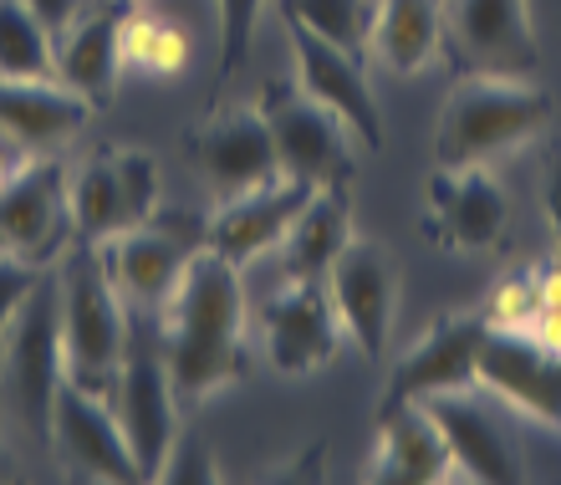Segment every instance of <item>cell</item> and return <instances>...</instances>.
Masks as SVG:
<instances>
[{
	"label": "cell",
	"instance_id": "1",
	"mask_svg": "<svg viewBox=\"0 0 561 485\" xmlns=\"http://www.w3.org/2000/svg\"><path fill=\"white\" fill-rule=\"evenodd\" d=\"M163 358L174 379L179 404H205L209 394L245 379V292L240 266L215 256L209 246L194 250L190 271L159 312Z\"/></svg>",
	"mask_w": 561,
	"mask_h": 485
},
{
	"label": "cell",
	"instance_id": "2",
	"mask_svg": "<svg viewBox=\"0 0 561 485\" xmlns=\"http://www.w3.org/2000/svg\"><path fill=\"white\" fill-rule=\"evenodd\" d=\"M551 123V98L531 77L465 72L434 123V169H470L511 154Z\"/></svg>",
	"mask_w": 561,
	"mask_h": 485
},
{
	"label": "cell",
	"instance_id": "3",
	"mask_svg": "<svg viewBox=\"0 0 561 485\" xmlns=\"http://www.w3.org/2000/svg\"><path fill=\"white\" fill-rule=\"evenodd\" d=\"M61 353H67V383L103 394L118 379V363L128 353V317H123V296L113 292L98 246L72 240L61 250Z\"/></svg>",
	"mask_w": 561,
	"mask_h": 485
},
{
	"label": "cell",
	"instance_id": "4",
	"mask_svg": "<svg viewBox=\"0 0 561 485\" xmlns=\"http://www.w3.org/2000/svg\"><path fill=\"white\" fill-rule=\"evenodd\" d=\"M0 368H5V398H11L15 425L36 440H51V409L67 383L57 277H42L26 292L21 312L5 327V342H0Z\"/></svg>",
	"mask_w": 561,
	"mask_h": 485
},
{
	"label": "cell",
	"instance_id": "5",
	"mask_svg": "<svg viewBox=\"0 0 561 485\" xmlns=\"http://www.w3.org/2000/svg\"><path fill=\"white\" fill-rule=\"evenodd\" d=\"M199 246H205V225L194 230V221H184V215H159L153 210V221L98 240V261H103L113 292L144 317H153V312L169 307V296L179 292V281H184Z\"/></svg>",
	"mask_w": 561,
	"mask_h": 485
},
{
	"label": "cell",
	"instance_id": "6",
	"mask_svg": "<svg viewBox=\"0 0 561 485\" xmlns=\"http://www.w3.org/2000/svg\"><path fill=\"white\" fill-rule=\"evenodd\" d=\"M72 240V169L51 154H36L21 174L0 184V256L51 266Z\"/></svg>",
	"mask_w": 561,
	"mask_h": 485
},
{
	"label": "cell",
	"instance_id": "7",
	"mask_svg": "<svg viewBox=\"0 0 561 485\" xmlns=\"http://www.w3.org/2000/svg\"><path fill=\"white\" fill-rule=\"evenodd\" d=\"M107 404H113L123 435H128L138 475L159 481L179 440V394L174 379H169V358L148 338H134V327H128V353H123L118 379L107 388Z\"/></svg>",
	"mask_w": 561,
	"mask_h": 485
},
{
	"label": "cell",
	"instance_id": "8",
	"mask_svg": "<svg viewBox=\"0 0 561 485\" xmlns=\"http://www.w3.org/2000/svg\"><path fill=\"white\" fill-rule=\"evenodd\" d=\"M261 113H266L271 138H276L280 174L301 179L311 190H347L357 159L353 133L337 113H327L317 98H307L301 88H280V82H266Z\"/></svg>",
	"mask_w": 561,
	"mask_h": 485
},
{
	"label": "cell",
	"instance_id": "9",
	"mask_svg": "<svg viewBox=\"0 0 561 485\" xmlns=\"http://www.w3.org/2000/svg\"><path fill=\"white\" fill-rule=\"evenodd\" d=\"M444 52L459 77H536L541 46L526 0H444Z\"/></svg>",
	"mask_w": 561,
	"mask_h": 485
},
{
	"label": "cell",
	"instance_id": "10",
	"mask_svg": "<svg viewBox=\"0 0 561 485\" xmlns=\"http://www.w3.org/2000/svg\"><path fill=\"white\" fill-rule=\"evenodd\" d=\"M261 348H266V363L276 368L280 379H311L317 368H327L337 358L342 323H337L327 281L280 277V286L261 307Z\"/></svg>",
	"mask_w": 561,
	"mask_h": 485
},
{
	"label": "cell",
	"instance_id": "11",
	"mask_svg": "<svg viewBox=\"0 0 561 485\" xmlns=\"http://www.w3.org/2000/svg\"><path fill=\"white\" fill-rule=\"evenodd\" d=\"M184 154H190V163H199V174L209 179V190L220 200L245 194L280 174L276 138H271V123L261 108H220V113H209L205 123H194L184 133Z\"/></svg>",
	"mask_w": 561,
	"mask_h": 485
},
{
	"label": "cell",
	"instance_id": "12",
	"mask_svg": "<svg viewBox=\"0 0 561 485\" xmlns=\"http://www.w3.org/2000/svg\"><path fill=\"white\" fill-rule=\"evenodd\" d=\"M428 240L459 256H480L495 250L511 225V200L505 184L490 174V163L470 169H434L428 174Z\"/></svg>",
	"mask_w": 561,
	"mask_h": 485
},
{
	"label": "cell",
	"instance_id": "13",
	"mask_svg": "<svg viewBox=\"0 0 561 485\" xmlns=\"http://www.w3.org/2000/svg\"><path fill=\"white\" fill-rule=\"evenodd\" d=\"M286 36H291V57H296V88L317 98L327 113H337L363 148H383V108L373 98V82L363 77L353 52H342L337 42L317 36L301 21H286Z\"/></svg>",
	"mask_w": 561,
	"mask_h": 485
},
{
	"label": "cell",
	"instance_id": "14",
	"mask_svg": "<svg viewBox=\"0 0 561 485\" xmlns=\"http://www.w3.org/2000/svg\"><path fill=\"white\" fill-rule=\"evenodd\" d=\"M327 292L337 307L342 338H353L363 358H383L393 332V302H399V277L388 250L378 240H347L337 261L327 266Z\"/></svg>",
	"mask_w": 561,
	"mask_h": 485
},
{
	"label": "cell",
	"instance_id": "15",
	"mask_svg": "<svg viewBox=\"0 0 561 485\" xmlns=\"http://www.w3.org/2000/svg\"><path fill=\"white\" fill-rule=\"evenodd\" d=\"M480 338H485V317H480V312H449V317H439V323L428 327L424 338L393 363L378 409L424 404V398H434V394L474 388V353H480Z\"/></svg>",
	"mask_w": 561,
	"mask_h": 485
},
{
	"label": "cell",
	"instance_id": "16",
	"mask_svg": "<svg viewBox=\"0 0 561 485\" xmlns=\"http://www.w3.org/2000/svg\"><path fill=\"white\" fill-rule=\"evenodd\" d=\"M51 444L67 460V471L82 475V481H103V485L144 481L113 404L103 394L77 388V383H61L57 409H51Z\"/></svg>",
	"mask_w": 561,
	"mask_h": 485
},
{
	"label": "cell",
	"instance_id": "17",
	"mask_svg": "<svg viewBox=\"0 0 561 485\" xmlns=\"http://www.w3.org/2000/svg\"><path fill=\"white\" fill-rule=\"evenodd\" d=\"M474 388H490L541 425H561V353L541 348L531 332L485 327L474 353Z\"/></svg>",
	"mask_w": 561,
	"mask_h": 485
},
{
	"label": "cell",
	"instance_id": "18",
	"mask_svg": "<svg viewBox=\"0 0 561 485\" xmlns=\"http://www.w3.org/2000/svg\"><path fill=\"white\" fill-rule=\"evenodd\" d=\"M311 194L317 190L291 174H276L245 194H230V200H220V210L209 215L205 246L215 250V256H225L230 266H251L255 256H266L271 246L286 240V230H291V221L301 215V205H307Z\"/></svg>",
	"mask_w": 561,
	"mask_h": 485
},
{
	"label": "cell",
	"instance_id": "19",
	"mask_svg": "<svg viewBox=\"0 0 561 485\" xmlns=\"http://www.w3.org/2000/svg\"><path fill=\"white\" fill-rule=\"evenodd\" d=\"M368 481L378 485H439L455 481V460L439 425L424 404H393L378 409V450H373Z\"/></svg>",
	"mask_w": 561,
	"mask_h": 485
},
{
	"label": "cell",
	"instance_id": "20",
	"mask_svg": "<svg viewBox=\"0 0 561 485\" xmlns=\"http://www.w3.org/2000/svg\"><path fill=\"white\" fill-rule=\"evenodd\" d=\"M424 409L434 414V425H439L444 444H449V460H455V475H459V481L520 485L516 450L505 444L501 425H495V419H490L480 404H470V388L424 398Z\"/></svg>",
	"mask_w": 561,
	"mask_h": 485
},
{
	"label": "cell",
	"instance_id": "21",
	"mask_svg": "<svg viewBox=\"0 0 561 485\" xmlns=\"http://www.w3.org/2000/svg\"><path fill=\"white\" fill-rule=\"evenodd\" d=\"M92 119V103L61 77H0V128L31 154H51Z\"/></svg>",
	"mask_w": 561,
	"mask_h": 485
},
{
	"label": "cell",
	"instance_id": "22",
	"mask_svg": "<svg viewBox=\"0 0 561 485\" xmlns=\"http://www.w3.org/2000/svg\"><path fill=\"white\" fill-rule=\"evenodd\" d=\"M123 15L128 11H123L118 0H103L98 11H82L72 26L57 36V77L72 92H82L92 108H107L113 103V88H118Z\"/></svg>",
	"mask_w": 561,
	"mask_h": 485
},
{
	"label": "cell",
	"instance_id": "23",
	"mask_svg": "<svg viewBox=\"0 0 561 485\" xmlns=\"http://www.w3.org/2000/svg\"><path fill=\"white\" fill-rule=\"evenodd\" d=\"M444 42V0H373L368 52L388 72L414 77L439 57Z\"/></svg>",
	"mask_w": 561,
	"mask_h": 485
},
{
	"label": "cell",
	"instance_id": "24",
	"mask_svg": "<svg viewBox=\"0 0 561 485\" xmlns=\"http://www.w3.org/2000/svg\"><path fill=\"white\" fill-rule=\"evenodd\" d=\"M353 240V205L347 190H317L291 221L286 240H280V277L286 281H327V266L337 261V250Z\"/></svg>",
	"mask_w": 561,
	"mask_h": 485
},
{
	"label": "cell",
	"instance_id": "25",
	"mask_svg": "<svg viewBox=\"0 0 561 485\" xmlns=\"http://www.w3.org/2000/svg\"><path fill=\"white\" fill-rule=\"evenodd\" d=\"M118 57H123V67H134V72L174 77V72H184V61H190V31L179 26L174 15L144 11V5H138V11L123 15Z\"/></svg>",
	"mask_w": 561,
	"mask_h": 485
},
{
	"label": "cell",
	"instance_id": "26",
	"mask_svg": "<svg viewBox=\"0 0 561 485\" xmlns=\"http://www.w3.org/2000/svg\"><path fill=\"white\" fill-rule=\"evenodd\" d=\"M72 225L77 240H92V246L128 230V205H123L113 154H98L82 169H72Z\"/></svg>",
	"mask_w": 561,
	"mask_h": 485
},
{
	"label": "cell",
	"instance_id": "27",
	"mask_svg": "<svg viewBox=\"0 0 561 485\" xmlns=\"http://www.w3.org/2000/svg\"><path fill=\"white\" fill-rule=\"evenodd\" d=\"M0 77H57V36L21 0H0Z\"/></svg>",
	"mask_w": 561,
	"mask_h": 485
},
{
	"label": "cell",
	"instance_id": "28",
	"mask_svg": "<svg viewBox=\"0 0 561 485\" xmlns=\"http://www.w3.org/2000/svg\"><path fill=\"white\" fill-rule=\"evenodd\" d=\"M286 21H301L317 36L337 42L342 52H368V31H373V0H280Z\"/></svg>",
	"mask_w": 561,
	"mask_h": 485
},
{
	"label": "cell",
	"instance_id": "29",
	"mask_svg": "<svg viewBox=\"0 0 561 485\" xmlns=\"http://www.w3.org/2000/svg\"><path fill=\"white\" fill-rule=\"evenodd\" d=\"M536 312H541V281H536V271H516V277L495 281V292L485 296V307H480V317H485V327H505V332H526Z\"/></svg>",
	"mask_w": 561,
	"mask_h": 485
},
{
	"label": "cell",
	"instance_id": "30",
	"mask_svg": "<svg viewBox=\"0 0 561 485\" xmlns=\"http://www.w3.org/2000/svg\"><path fill=\"white\" fill-rule=\"evenodd\" d=\"M220 5V67H215V88H225L230 77L245 67L255 42V21L266 0H215Z\"/></svg>",
	"mask_w": 561,
	"mask_h": 485
},
{
	"label": "cell",
	"instance_id": "31",
	"mask_svg": "<svg viewBox=\"0 0 561 485\" xmlns=\"http://www.w3.org/2000/svg\"><path fill=\"white\" fill-rule=\"evenodd\" d=\"M113 169H118L128 225L153 221V210H159V159H153L148 148H118V154H113Z\"/></svg>",
	"mask_w": 561,
	"mask_h": 485
},
{
	"label": "cell",
	"instance_id": "32",
	"mask_svg": "<svg viewBox=\"0 0 561 485\" xmlns=\"http://www.w3.org/2000/svg\"><path fill=\"white\" fill-rule=\"evenodd\" d=\"M42 277H46V266H26V261H15V256H0V342H5V327L21 312L26 292Z\"/></svg>",
	"mask_w": 561,
	"mask_h": 485
},
{
	"label": "cell",
	"instance_id": "33",
	"mask_svg": "<svg viewBox=\"0 0 561 485\" xmlns=\"http://www.w3.org/2000/svg\"><path fill=\"white\" fill-rule=\"evenodd\" d=\"M21 5H26V11L36 15L46 31H51V36H61V31L72 26L77 15L88 11V0H21Z\"/></svg>",
	"mask_w": 561,
	"mask_h": 485
},
{
	"label": "cell",
	"instance_id": "34",
	"mask_svg": "<svg viewBox=\"0 0 561 485\" xmlns=\"http://www.w3.org/2000/svg\"><path fill=\"white\" fill-rule=\"evenodd\" d=\"M174 450L190 460V465H163L159 481H215V465H209V450H205V444H194V440L179 444L174 440Z\"/></svg>",
	"mask_w": 561,
	"mask_h": 485
},
{
	"label": "cell",
	"instance_id": "35",
	"mask_svg": "<svg viewBox=\"0 0 561 485\" xmlns=\"http://www.w3.org/2000/svg\"><path fill=\"white\" fill-rule=\"evenodd\" d=\"M541 348H551V353H561V302H541V312L531 317V327H526Z\"/></svg>",
	"mask_w": 561,
	"mask_h": 485
},
{
	"label": "cell",
	"instance_id": "36",
	"mask_svg": "<svg viewBox=\"0 0 561 485\" xmlns=\"http://www.w3.org/2000/svg\"><path fill=\"white\" fill-rule=\"evenodd\" d=\"M541 200H547V221H551V236H557V261H561V148L547 163V190H541Z\"/></svg>",
	"mask_w": 561,
	"mask_h": 485
},
{
	"label": "cell",
	"instance_id": "37",
	"mask_svg": "<svg viewBox=\"0 0 561 485\" xmlns=\"http://www.w3.org/2000/svg\"><path fill=\"white\" fill-rule=\"evenodd\" d=\"M31 159H36V154H31V148L21 144L15 133H5V128H0V184H5V179H15V174H21V169H26Z\"/></svg>",
	"mask_w": 561,
	"mask_h": 485
},
{
	"label": "cell",
	"instance_id": "38",
	"mask_svg": "<svg viewBox=\"0 0 561 485\" xmlns=\"http://www.w3.org/2000/svg\"><path fill=\"white\" fill-rule=\"evenodd\" d=\"M0 481H5V444H0Z\"/></svg>",
	"mask_w": 561,
	"mask_h": 485
}]
</instances>
